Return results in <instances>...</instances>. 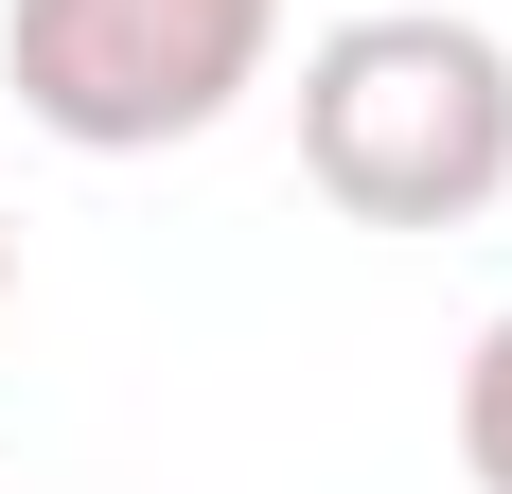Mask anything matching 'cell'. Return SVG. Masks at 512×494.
I'll return each instance as SVG.
<instances>
[{
    "mask_svg": "<svg viewBox=\"0 0 512 494\" xmlns=\"http://www.w3.org/2000/svg\"><path fill=\"white\" fill-rule=\"evenodd\" d=\"M265 53H283V0H0V89L71 159L212 142L265 89Z\"/></svg>",
    "mask_w": 512,
    "mask_h": 494,
    "instance_id": "7a4b0ae2",
    "label": "cell"
},
{
    "mask_svg": "<svg viewBox=\"0 0 512 494\" xmlns=\"http://www.w3.org/2000/svg\"><path fill=\"white\" fill-rule=\"evenodd\" d=\"M0 283H18V230H0Z\"/></svg>",
    "mask_w": 512,
    "mask_h": 494,
    "instance_id": "277c9868",
    "label": "cell"
},
{
    "mask_svg": "<svg viewBox=\"0 0 512 494\" xmlns=\"http://www.w3.org/2000/svg\"><path fill=\"white\" fill-rule=\"evenodd\" d=\"M460 459H477V494H512V318L460 353Z\"/></svg>",
    "mask_w": 512,
    "mask_h": 494,
    "instance_id": "3957f363",
    "label": "cell"
},
{
    "mask_svg": "<svg viewBox=\"0 0 512 494\" xmlns=\"http://www.w3.org/2000/svg\"><path fill=\"white\" fill-rule=\"evenodd\" d=\"M301 177L354 230H477L512 195V53L495 18L371 0L301 53Z\"/></svg>",
    "mask_w": 512,
    "mask_h": 494,
    "instance_id": "6da1fadb",
    "label": "cell"
}]
</instances>
